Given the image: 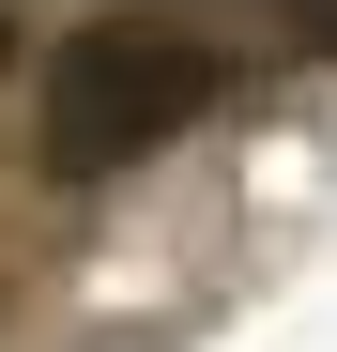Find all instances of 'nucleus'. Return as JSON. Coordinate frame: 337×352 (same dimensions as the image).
I'll return each mask as SVG.
<instances>
[{
	"mask_svg": "<svg viewBox=\"0 0 337 352\" xmlns=\"http://www.w3.org/2000/svg\"><path fill=\"white\" fill-rule=\"evenodd\" d=\"M215 92H230V62H215L199 31H168V16H92L62 62H46V168L107 184V168L168 153L184 123H215Z\"/></svg>",
	"mask_w": 337,
	"mask_h": 352,
	"instance_id": "nucleus-1",
	"label": "nucleus"
},
{
	"mask_svg": "<svg viewBox=\"0 0 337 352\" xmlns=\"http://www.w3.org/2000/svg\"><path fill=\"white\" fill-rule=\"evenodd\" d=\"M292 31H307V46H337V0H292Z\"/></svg>",
	"mask_w": 337,
	"mask_h": 352,
	"instance_id": "nucleus-2",
	"label": "nucleus"
}]
</instances>
